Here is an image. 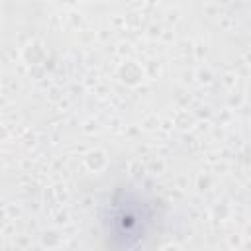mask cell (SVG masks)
<instances>
[{"instance_id":"obj_1","label":"cell","mask_w":251,"mask_h":251,"mask_svg":"<svg viewBox=\"0 0 251 251\" xmlns=\"http://www.w3.org/2000/svg\"><path fill=\"white\" fill-rule=\"evenodd\" d=\"M104 231L114 247H137L155 226L157 208L135 188H118L102 216Z\"/></svg>"}]
</instances>
